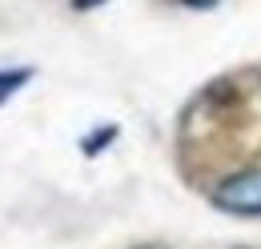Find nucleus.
<instances>
[{
    "mask_svg": "<svg viewBox=\"0 0 261 249\" xmlns=\"http://www.w3.org/2000/svg\"><path fill=\"white\" fill-rule=\"evenodd\" d=\"M209 205L229 217H261V165L233 169L209 185Z\"/></svg>",
    "mask_w": 261,
    "mask_h": 249,
    "instance_id": "f257e3e1",
    "label": "nucleus"
},
{
    "mask_svg": "<svg viewBox=\"0 0 261 249\" xmlns=\"http://www.w3.org/2000/svg\"><path fill=\"white\" fill-rule=\"evenodd\" d=\"M29 81H33V68H29V64H20V68H0V105L12 93H20Z\"/></svg>",
    "mask_w": 261,
    "mask_h": 249,
    "instance_id": "f03ea898",
    "label": "nucleus"
},
{
    "mask_svg": "<svg viewBox=\"0 0 261 249\" xmlns=\"http://www.w3.org/2000/svg\"><path fill=\"white\" fill-rule=\"evenodd\" d=\"M117 133H121L117 124H100V129H93V133L81 141V153H85V157H97L100 149H109V145L117 141Z\"/></svg>",
    "mask_w": 261,
    "mask_h": 249,
    "instance_id": "7ed1b4c3",
    "label": "nucleus"
},
{
    "mask_svg": "<svg viewBox=\"0 0 261 249\" xmlns=\"http://www.w3.org/2000/svg\"><path fill=\"white\" fill-rule=\"evenodd\" d=\"M181 4H185V8H193V12H205V8H213L217 0H181Z\"/></svg>",
    "mask_w": 261,
    "mask_h": 249,
    "instance_id": "20e7f679",
    "label": "nucleus"
},
{
    "mask_svg": "<svg viewBox=\"0 0 261 249\" xmlns=\"http://www.w3.org/2000/svg\"><path fill=\"white\" fill-rule=\"evenodd\" d=\"M100 4H105V0H72L76 12H89V8H100Z\"/></svg>",
    "mask_w": 261,
    "mask_h": 249,
    "instance_id": "39448f33",
    "label": "nucleus"
}]
</instances>
